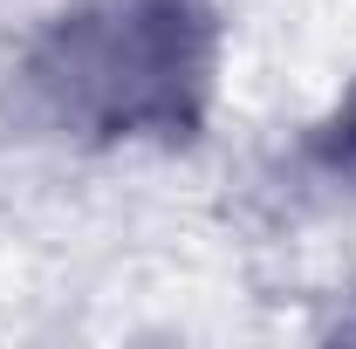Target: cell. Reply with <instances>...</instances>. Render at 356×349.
<instances>
[{
	"instance_id": "obj_1",
	"label": "cell",
	"mask_w": 356,
	"mask_h": 349,
	"mask_svg": "<svg viewBox=\"0 0 356 349\" xmlns=\"http://www.w3.org/2000/svg\"><path fill=\"white\" fill-rule=\"evenodd\" d=\"M336 131H343V165H350V172H356V110H350V117H343V124H336Z\"/></svg>"
}]
</instances>
